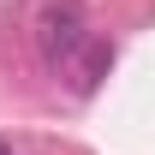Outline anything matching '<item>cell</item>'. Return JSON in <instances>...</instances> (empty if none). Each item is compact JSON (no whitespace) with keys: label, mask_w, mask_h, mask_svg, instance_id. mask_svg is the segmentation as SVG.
I'll return each mask as SVG.
<instances>
[{"label":"cell","mask_w":155,"mask_h":155,"mask_svg":"<svg viewBox=\"0 0 155 155\" xmlns=\"http://www.w3.org/2000/svg\"><path fill=\"white\" fill-rule=\"evenodd\" d=\"M0 155H12V143H6V137H0Z\"/></svg>","instance_id":"cell-3"},{"label":"cell","mask_w":155,"mask_h":155,"mask_svg":"<svg viewBox=\"0 0 155 155\" xmlns=\"http://www.w3.org/2000/svg\"><path fill=\"white\" fill-rule=\"evenodd\" d=\"M107 66H114V42H90V48L72 60V84H78V96H90L101 78H107Z\"/></svg>","instance_id":"cell-2"},{"label":"cell","mask_w":155,"mask_h":155,"mask_svg":"<svg viewBox=\"0 0 155 155\" xmlns=\"http://www.w3.org/2000/svg\"><path fill=\"white\" fill-rule=\"evenodd\" d=\"M36 48H42V66H48V72H66V66L90 48V24H84V12H78L72 0L42 6V18H36Z\"/></svg>","instance_id":"cell-1"}]
</instances>
